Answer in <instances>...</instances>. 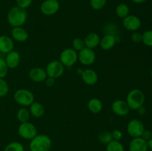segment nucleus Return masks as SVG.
<instances>
[{"label": "nucleus", "mask_w": 152, "mask_h": 151, "mask_svg": "<svg viewBox=\"0 0 152 151\" xmlns=\"http://www.w3.org/2000/svg\"><path fill=\"white\" fill-rule=\"evenodd\" d=\"M18 133L21 138L29 141L34 139L38 134L37 127L30 121L20 123L18 127Z\"/></svg>", "instance_id": "obj_6"}, {"label": "nucleus", "mask_w": 152, "mask_h": 151, "mask_svg": "<svg viewBox=\"0 0 152 151\" xmlns=\"http://www.w3.org/2000/svg\"><path fill=\"white\" fill-rule=\"evenodd\" d=\"M14 42L11 37L7 36H0V53L7 54L13 50Z\"/></svg>", "instance_id": "obj_20"}, {"label": "nucleus", "mask_w": 152, "mask_h": 151, "mask_svg": "<svg viewBox=\"0 0 152 151\" xmlns=\"http://www.w3.org/2000/svg\"><path fill=\"white\" fill-rule=\"evenodd\" d=\"M147 144H148V150L152 151V138L151 139H149L148 141H147Z\"/></svg>", "instance_id": "obj_39"}, {"label": "nucleus", "mask_w": 152, "mask_h": 151, "mask_svg": "<svg viewBox=\"0 0 152 151\" xmlns=\"http://www.w3.org/2000/svg\"><path fill=\"white\" fill-rule=\"evenodd\" d=\"M151 96H152V90H151Z\"/></svg>", "instance_id": "obj_43"}, {"label": "nucleus", "mask_w": 152, "mask_h": 151, "mask_svg": "<svg viewBox=\"0 0 152 151\" xmlns=\"http://www.w3.org/2000/svg\"><path fill=\"white\" fill-rule=\"evenodd\" d=\"M141 137L143 139H145V141H148L149 139H151L152 138V133L151 131H150V130H145L143 131V133H142V136Z\"/></svg>", "instance_id": "obj_36"}, {"label": "nucleus", "mask_w": 152, "mask_h": 151, "mask_svg": "<svg viewBox=\"0 0 152 151\" xmlns=\"http://www.w3.org/2000/svg\"><path fill=\"white\" fill-rule=\"evenodd\" d=\"M151 76H152V68H151Z\"/></svg>", "instance_id": "obj_41"}, {"label": "nucleus", "mask_w": 152, "mask_h": 151, "mask_svg": "<svg viewBox=\"0 0 152 151\" xmlns=\"http://www.w3.org/2000/svg\"><path fill=\"white\" fill-rule=\"evenodd\" d=\"M28 76H29L30 79L36 83L43 82L45 81L48 77L45 69L39 68V67H35V68H31L28 73Z\"/></svg>", "instance_id": "obj_13"}, {"label": "nucleus", "mask_w": 152, "mask_h": 151, "mask_svg": "<svg viewBox=\"0 0 152 151\" xmlns=\"http://www.w3.org/2000/svg\"><path fill=\"white\" fill-rule=\"evenodd\" d=\"M30 118H31V113H30L29 110H28L25 107H22L18 110L16 113V118L19 122L23 123L29 121Z\"/></svg>", "instance_id": "obj_24"}, {"label": "nucleus", "mask_w": 152, "mask_h": 151, "mask_svg": "<svg viewBox=\"0 0 152 151\" xmlns=\"http://www.w3.org/2000/svg\"><path fill=\"white\" fill-rule=\"evenodd\" d=\"M142 42L147 47H152V30H145L142 33Z\"/></svg>", "instance_id": "obj_28"}, {"label": "nucleus", "mask_w": 152, "mask_h": 151, "mask_svg": "<svg viewBox=\"0 0 152 151\" xmlns=\"http://www.w3.org/2000/svg\"><path fill=\"white\" fill-rule=\"evenodd\" d=\"M33 0H16V6L23 9H27L31 5Z\"/></svg>", "instance_id": "obj_33"}, {"label": "nucleus", "mask_w": 152, "mask_h": 151, "mask_svg": "<svg viewBox=\"0 0 152 151\" xmlns=\"http://www.w3.org/2000/svg\"><path fill=\"white\" fill-rule=\"evenodd\" d=\"M132 2L135 3V4H142V3L145 2L146 0H131Z\"/></svg>", "instance_id": "obj_40"}, {"label": "nucleus", "mask_w": 152, "mask_h": 151, "mask_svg": "<svg viewBox=\"0 0 152 151\" xmlns=\"http://www.w3.org/2000/svg\"><path fill=\"white\" fill-rule=\"evenodd\" d=\"M111 133H112L113 140L120 141L122 139H123V133H122L121 130H117V129H115V130H112Z\"/></svg>", "instance_id": "obj_35"}, {"label": "nucleus", "mask_w": 152, "mask_h": 151, "mask_svg": "<svg viewBox=\"0 0 152 151\" xmlns=\"http://www.w3.org/2000/svg\"><path fill=\"white\" fill-rule=\"evenodd\" d=\"M88 109L91 113L98 114L102 111L103 105L101 100L97 98H92L88 102Z\"/></svg>", "instance_id": "obj_22"}, {"label": "nucleus", "mask_w": 152, "mask_h": 151, "mask_svg": "<svg viewBox=\"0 0 152 151\" xmlns=\"http://www.w3.org/2000/svg\"><path fill=\"white\" fill-rule=\"evenodd\" d=\"M117 38L114 34H105L100 38L99 47L103 50H110L114 48L116 43H117Z\"/></svg>", "instance_id": "obj_17"}, {"label": "nucleus", "mask_w": 152, "mask_h": 151, "mask_svg": "<svg viewBox=\"0 0 152 151\" xmlns=\"http://www.w3.org/2000/svg\"><path fill=\"white\" fill-rule=\"evenodd\" d=\"M52 147V140L45 134H37L30 141L31 151H49Z\"/></svg>", "instance_id": "obj_3"}, {"label": "nucleus", "mask_w": 152, "mask_h": 151, "mask_svg": "<svg viewBox=\"0 0 152 151\" xmlns=\"http://www.w3.org/2000/svg\"><path fill=\"white\" fill-rule=\"evenodd\" d=\"M59 8L60 4L58 0H44L40 4V11L48 16L56 14Z\"/></svg>", "instance_id": "obj_9"}, {"label": "nucleus", "mask_w": 152, "mask_h": 151, "mask_svg": "<svg viewBox=\"0 0 152 151\" xmlns=\"http://www.w3.org/2000/svg\"><path fill=\"white\" fill-rule=\"evenodd\" d=\"M11 38L18 42H25L29 37L28 32L22 27H16L11 30Z\"/></svg>", "instance_id": "obj_18"}, {"label": "nucleus", "mask_w": 152, "mask_h": 151, "mask_svg": "<svg viewBox=\"0 0 152 151\" xmlns=\"http://www.w3.org/2000/svg\"><path fill=\"white\" fill-rule=\"evenodd\" d=\"M107 0H90V5L95 10H102L106 5Z\"/></svg>", "instance_id": "obj_29"}, {"label": "nucleus", "mask_w": 152, "mask_h": 151, "mask_svg": "<svg viewBox=\"0 0 152 151\" xmlns=\"http://www.w3.org/2000/svg\"><path fill=\"white\" fill-rule=\"evenodd\" d=\"M84 47H86V46H85V42L83 38H79V37L74 38L72 41V48L74 50L79 52L81 50H83Z\"/></svg>", "instance_id": "obj_30"}, {"label": "nucleus", "mask_w": 152, "mask_h": 151, "mask_svg": "<svg viewBox=\"0 0 152 151\" xmlns=\"http://www.w3.org/2000/svg\"><path fill=\"white\" fill-rule=\"evenodd\" d=\"M45 82L46 86H48V87H52V86L54 85L55 78H50V77H47V78L45 79Z\"/></svg>", "instance_id": "obj_37"}, {"label": "nucleus", "mask_w": 152, "mask_h": 151, "mask_svg": "<svg viewBox=\"0 0 152 151\" xmlns=\"http://www.w3.org/2000/svg\"><path fill=\"white\" fill-rule=\"evenodd\" d=\"M137 111L140 114H141V115H142V114H144L145 113V107L142 106V107H141L140 108H139V109L137 110Z\"/></svg>", "instance_id": "obj_38"}, {"label": "nucleus", "mask_w": 152, "mask_h": 151, "mask_svg": "<svg viewBox=\"0 0 152 151\" xmlns=\"http://www.w3.org/2000/svg\"><path fill=\"white\" fill-rule=\"evenodd\" d=\"M100 37L99 34L94 32H91L86 36L83 39H84L85 46L86 47L90 49H95L99 46L100 42Z\"/></svg>", "instance_id": "obj_19"}, {"label": "nucleus", "mask_w": 152, "mask_h": 151, "mask_svg": "<svg viewBox=\"0 0 152 151\" xmlns=\"http://www.w3.org/2000/svg\"><path fill=\"white\" fill-rule=\"evenodd\" d=\"M4 151H25V147L20 142H12L6 145Z\"/></svg>", "instance_id": "obj_26"}, {"label": "nucleus", "mask_w": 152, "mask_h": 151, "mask_svg": "<svg viewBox=\"0 0 152 151\" xmlns=\"http://www.w3.org/2000/svg\"><path fill=\"white\" fill-rule=\"evenodd\" d=\"M129 151H148L147 141L142 137L133 138L129 145Z\"/></svg>", "instance_id": "obj_15"}, {"label": "nucleus", "mask_w": 152, "mask_h": 151, "mask_svg": "<svg viewBox=\"0 0 152 151\" xmlns=\"http://www.w3.org/2000/svg\"><path fill=\"white\" fill-rule=\"evenodd\" d=\"M0 102H1V97H0Z\"/></svg>", "instance_id": "obj_42"}, {"label": "nucleus", "mask_w": 152, "mask_h": 151, "mask_svg": "<svg viewBox=\"0 0 152 151\" xmlns=\"http://www.w3.org/2000/svg\"><path fill=\"white\" fill-rule=\"evenodd\" d=\"M131 38H132V41L134 43L141 42L142 41V33L137 32V31L133 32L131 36Z\"/></svg>", "instance_id": "obj_34"}, {"label": "nucleus", "mask_w": 152, "mask_h": 151, "mask_svg": "<svg viewBox=\"0 0 152 151\" xmlns=\"http://www.w3.org/2000/svg\"><path fill=\"white\" fill-rule=\"evenodd\" d=\"M28 19V12L26 9L14 6L9 10L7 15V20L9 25L13 28L22 27Z\"/></svg>", "instance_id": "obj_1"}, {"label": "nucleus", "mask_w": 152, "mask_h": 151, "mask_svg": "<svg viewBox=\"0 0 152 151\" xmlns=\"http://www.w3.org/2000/svg\"><path fill=\"white\" fill-rule=\"evenodd\" d=\"M83 82L89 86L94 85L98 81V75L95 70L91 68L84 70L81 75Z\"/></svg>", "instance_id": "obj_16"}, {"label": "nucleus", "mask_w": 152, "mask_h": 151, "mask_svg": "<svg viewBox=\"0 0 152 151\" xmlns=\"http://www.w3.org/2000/svg\"><path fill=\"white\" fill-rule=\"evenodd\" d=\"M126 130L131 137L138 138L142 136V133L145 130V127L140 120L134 118L129 121L126 127Z\"/></svg>", "instance_id": "obj_8"}, {"label": "nucleus", "mask_w": 152, "mask_h": 151, "mask_svg": "<svg viewBox=\"0 0 152 151\" xmlns=\"http://www.w3.org/2000/svg\"><path fill=\"white\" fill-rule=\"evenodd\" d=\"M111 110L113 113L118 116H126L131 110L127 102L122 99L114 101L111 104Z\"/></svg>", "instance_id": "obj_12"}, {"label": "nucleus", "mask_w": 152, "mask_h": 151, "mask_svg": "<svg viewBox=\"0 0 152 151\" xmlns=\"http://www.w3.org/2000/svg\"><path fill=\"white\" fill-rule=\"evenodd\" d=\"M126 102H127L130 110H137L139 108L143 106L144 104H145V94L140 89H132L127 94Z\"/></svg>", "instance_id": "obj_2"}, {"label": "nucleus", "mask_w": 152, "mask_h": 151, "mask_svg": "<svg viewBox=\"0 0 152 151\" xmlns=\"http://www.w3.org/2000/svg\"><path fill=\"white\" fill-rule=\"evenodd\" d=\"M98 139L99 142L104 144H108L113 140L112 133L110 131H102L98 136Z\"/></svg>", "instance_id": "obj_27"}, {"label": "nucleus", "mask_w": 152, "mask_h": 151, "mask_svg": "<svg viewBox=\"0 0 152 151\" xmlns=\"http://www.w3.org/2000/svg\"><path fill=\"white\" fill-rule=\"evenodd\" d=\"M9 92V85L4 78H0V97H4Z\"/></svg>", "instance_id": "obj_31"}, {"label": "nucleus", "mask_w": 152, "mask_h": 151, "mask_svg": "<svg viewBox=\"0 0 152 151\" xmlns=\"http://www.w3.org/2000/svg\"><path fill=\"white\" fill-rule=\"evenodd\" d=\"M96 53L93 49L84 47L78 52V61L85 66H91L96 61Z\"/></svg>", "instance_id": "obj_10"}, {"label": "nucleus", "mask_w": 152, "mask_h": 151, "mask_svg": "<svg viewBox=\"0 0 152 151\" xmlns=\"http://www.w3.org/2000/svg\"><path fill=\"white\" fill-rule=\"evenodd\" d=\"M123 25L124 28L131 32L137 31L142 25L140 19L135 15L129 14L123 19Z\"/></svg>", "instance_id": "obj_11"}, {"label": "nucleus", "mask_w": 152, "mask_h": 151, "mask_svg": "<svg viewBox=\"0 0 152 151\" xmlns=\"http://www.w3.org/2000/svg\"><path fill=\"white\" fill-rule=\"evenodd\" d=\"M4 61H5L9 69H15L20 64V54L16 50H12L6 54Z\"/></svg>", "instance_id": "obj_14"}, {"label": "nucleus", "mask_w": 152, "mask_h": 151, "mask_svg": "<svg viewBox=\"0 0 152 151\" xmlns=\"http://www.w3.org/2000/svg\"><path fill=\"white\" fill-rule=\"evenodd\" d=\"M106 151H125V147L120 141L112 140L106 144Z\"/></svg>", "instance_id": "obj_25"}, {"label": "nucleus", "mask_w": 152, "mask_h": 151, "mask_svg": "<svg viewBox=\"0 0 152 151\" xmlns=\"http://www.w3.org/2000/svg\"><path fill=\"white\" fill-rule=\"evenodd\" d=\"M130 8L126 3H120L116 7L115 13L120 19H124L130 14Z\"/></svg>", "instance_id": "obj_23"}, {"label": "nucleus", "mask_w": 152, "mask_h": 151, "mask_svg": "<svg viewBox=\"0 0 152 151\" xmlns=\"http://www.w3.org/2000/svg\"><path fill=\"white\" fill-rule=\"evenodd\" d=\"M46 73L48 77L53 78H60L65 72V67L59 60H53L48 62L45 68Z\"/></svg>", "instance_id": "obj_7"}, {"label": "nucleus", "mask_w": 152, "mask_h": 151, "mask_svg": "<svg viewBox=\"0 0 152 151\" xmlns=\"http://www.w3.org/2000/svg\"><path fill=\"white\" fill-rule=\"evenodd\" d=\"M13 99L22 107H29L34 102V94L28 89L22 88L16 90L13 94Z\"/></svg>", "instance_id": "obj_4"}, {"label": "nucleus", "mask_w": 152, "mask_h": 151, "mask_svg": "<svg viewBox=\"0 0 152 151\" xmlns=\"http://www.w3.org/2000/svg\"><path fill=\"white\" fill-rule=\"evenodd\" d=\"M29 111L32 116L35 118H41L44 115L45 110L42 104L34 101L29 106Z\"/></svg>", "instance_id": "obj_21"}, {"label": "nucleus", "mask_w": 152, "mask_h": 151, "mask_svg": "<svg viewBox=\"0 0 152 151\" xmlns=\"http://www.w3.org/2000/svg\"><path fill=\"white\" fill-rule=\"evenodd\" d=\"M78 61V52L74 50L72 47L65 48L61 52L59 56V62L65 68H71Z\"/></svg>", "instance_id": "obj_5"}, {"label": "nucleus", "mask_w": 152, "mask_h": 151, "mask_svg": "<svg viewBox=\"0 0 152 151\" xmlns=\"http://www.w3.org/2000/svg\"><path fill=\"white\" fill-rule=\"evenodd\" d=\"M8 67L6 64L4 59L0 58V78H4L8 73Z\"/></svg>", "instance_id": "obj_32"}]
</instances>
